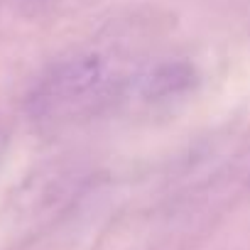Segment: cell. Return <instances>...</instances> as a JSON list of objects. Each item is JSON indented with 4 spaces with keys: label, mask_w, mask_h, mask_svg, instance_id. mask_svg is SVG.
Masks as SVG:
<instances>
[{
    "label": "cell",
    "mask_w": 250,
    "mask_h": 250,
    "mask_svg": "<svg viewBox=\"0 0 250 250\" xmlns=\"http://www.w3.org/2000/svg\"><path fill=\"white\" fill-rule=\"evenodd\" d=\"M115 83V69L101 52H79L54 64L30 93V113L42 120L71 118L103 101Z\"/></svg>",
    "instance_id": "obj_1"
},
{
    "label": "cell",
    "mask_w": 250,
    "mask_h": 250,
    "mask_svg": "<svg viewBox=\"0 0 250 250\" xmlns=\"http://www.w3.org/2000/svg\"><path fill=\"white\" fill-rule=\"evenodd\" d=\"M196 83V71L187 62H165L157 64L140 79V91L145 98H169L189 91Z\"/></svg>",
    "instance_id": "obj_2"
}]
</instances>
